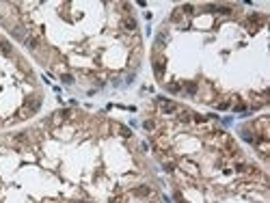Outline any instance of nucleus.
<instances>
[{
    "label": "nucleus",
    "mask_w": 270,
    "mask_h": 203,
    "mask_svg": "<svg viewBox=\"0 0 270 203\" xmlns=\"http://www.w3.org/2000/svg\"><path fill=\"white\" fill-rule=\"evenodd\" d=\"M153 69H156V73L160 76V73H162V69H164V67H162V63H153Z\"/></svg>",
    "instance_id": "obj_1"
},
{
    "label": "nucleus",
    "mask_w": 270,
    "mask_h": 203,
    "mask_svg": "<svg viewBox=\"0 0 270 203\" xmlns=\"http://www.w3.org/2000/svg\"><path fill=\"white\" fill-rule=\"evenodd\" d=\"M186 91H188V93H195L197 87H195V84H186Z\"/></svg>",
    "instance_id": "obj_2"
}]
</instances>
